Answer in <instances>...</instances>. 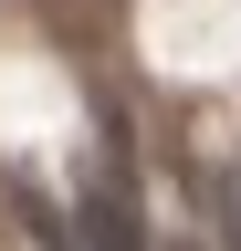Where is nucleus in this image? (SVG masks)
Returning <instances> with one entry per match:
<instances>
[{
	"mask_svg": "<svg viewBox=\"0 0 241 251\" xmlns=\"http://www.w3.org/2000/svg\"><path fill=\"white\" fill-rule=\"evenodd\" d=\"M84 251H147L136 199H126V168H105L95 188H84Z\"/></svg>",
	"mask_w": 241,
	"mask_h": 251,
	"instance_id": "obj_1",
	"label": "nucleus"
},
{
	"mask_svg": "<svg viewBox=\"0 0 241 251\" xmlns=\"http://www.w3.org/2000/svg\"><path fill=\"white\" fill-rule=\"evenodd\" d=\"M231 251H241V178H231Z\"/></svg>",
	"mask_w": 241,
	"mask_h": 251,
	"instance_id": "obj_2",
	"label": "nucleus"
}]
</instances>
